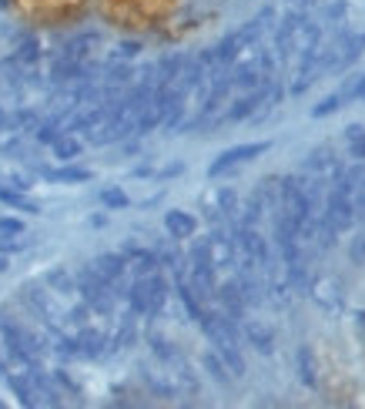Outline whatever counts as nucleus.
I'll list each match as a JSON object with an SVG mask.
<instances>
[{
    "mask_svg": "<svg viewBox=\"0 0 365 409\" xmlns=\"http://www.w3.org/2000/svg\"><path fill=\"white\" fill-rule=\"evenodd\" d=\"M165 228L171 232V235H178V239H188V235H195L198 222H195V215L181 212V208H174V212L165 215Z\"/></svg>",
    "mask_w": 365,
    "mask_h": 409,
    "instance_id": "2",
    "label": "nucleus"
},
{
    "mask_svg": "<svg viewBox=\"0 0 365 409\" xmlns=\"http://www.w3.org/2000/svg\"><path fill=\"white\" fill-rule=\"evenodd\" d=\"M101 201H104L107 208H128V205H131L121 188H104V192H101Z\"/></svg>",
    "mask_w": 365,
    "mask_h": 409,
    "instance_id": "6",
    "label": "nucleus"
},
{
    "mask_svg": "<svg viewBox=\"0 0 365 409\" xmlns=\"http://www.w3.org/2000/svg\"><path fill=\"white\" fill-rule=\"evenodd\" d=\"M0 201H4V205H14V208H20V212H41V208H37V205H34L31 198H24V195H17V192H11V188H4V185H0Z\"/></svg>",
    "mask_w": 365,
    "mask_h": 409,
    "instance_id": "4",
    "label": "nucleus"
},
{
    "mask_svg": "<svg viewBox=\"0 0 365 409\" xmlns=\"http://www.w3.org/2000/svg\"><path fill=\"white\" fill-rule=\"evenodd\" d=\"M50 145H54V154H57L61 161H71V158L81 152V141H77V138H54Z\"/></svg>",
    "mask_w": 365,
    "mask_h": 409,
    "instance_id": "5",
    "label": "nucleus"
},
{
    "mask_svg": "<svg viewBox=\"0 0 365 409\" xmlns=\"http://www.w3.org/2000/svg\"><path fill=\"white\" fill-rule=\"evenodd\" d=\"M4 269H7V258H0V272H4Z\"/></svg>",
    "mask_w": 365,
    "mask_h": 409,
    "instance_id": "8",
    "label": "nucleus"
},
{
    "mask_svg": "<svg viewBox=\"0 0 365 409\" xmlns=\"http://www.w3.org/2000/svg\"><path fill=\"white\" fill-rule=\"evenodd\" d=\"M0 232H11V235H20V232H24V222H17V218H0Z\"/></svg>",
    "mask_w": 365,
    "mask_h": 409,
    "instance_id": "7",
    "label": "nucleus"
},
{
    "mask_svg": "<svg viewBox=\"0 0 365 409\" xmlns=\"http://www.w3.org/2000/svg\"><path fill=\"white\" fill-rule=\"evenodd\" d=\"M47 178L50 182H64V185H77V182H88L91 171L88 168H54V171H47Z\"/></svg>",
    "mask_w": 365,
    "mask_h": 409,
    "instance_id": "3",
    "label": "nucleus"
},
{
    "mask_svg": "<svg viewBox=\"0 0 365 409\" xmlns=\"http://www.w3.org/2000/svg\"><path fill=\"white\" fill-rule=\"evenodd\" d=\"M261 152H268V141H259V145H238V148H228L225 154H218L212 161V168H208V175L212 178H218V175H225V171H231V168L245 165V161H252V158H259Z\"/></svg>",
    "mask_w": 365,
    "mask_h": 409,
    "instance_id": "1",
    "label": "nucleus"
}]
</instances>
